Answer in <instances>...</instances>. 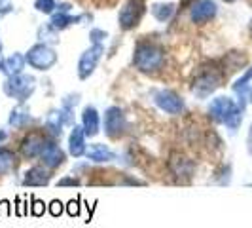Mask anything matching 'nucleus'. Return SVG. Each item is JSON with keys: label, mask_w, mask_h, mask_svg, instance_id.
I'll return each mask as SVG.
<instances>
[{"label": "nucleus", "mask_w": 252, "mask_h": 228, "mask_svg": "<svg viewBox=\"0 0 252 228\" xmlns=\"http://www.w3.org/2000/svg\"><path fill=\"white\" fill-rule=\"evenodd\" d=\"M133 67L144 75H156L165 67V48L161 44L142 38L133 50Z\"/></svg>", "instance_id": "nucleus-1"}, {"label": "nucleus", "mask_w": 252, "mask_h": 228, "mask_svg": "<svg viewBox=\"0 0 252 228\" xmlns=\"http://www.w3.org/2000/svg\"><path fill=\"white\" fill-rule=\"evenodd\" d=\"M222 80H224V75H222L220 69L205 67V69H201L197 75L193 76L189 89H191V93L197 99H207L209 95H213L216 89L222 86Z\"/></svg>", "instance_id": "nucleus-2"}, {"label": "nucleus", "mask_w": 252, "mask_h": 228, "mask_svg": "<svg viewBox=\"0 0 252 228\" xmlns=\"http://www.w3.org/2000/svg\"><path fill=\"white\" fill-rule=\"evenodd\" d=\"M2 89H4V93L8 97L15 99L17 103H25L29 97H32V93L36 89V78L31 75H25V73L6 76Z\"/></svg>", "instance_id": "nucleus-3"}, {"label": "nucleus", "mask_w": 252, "mask_h": 228, "mask_svg": "<svg viewBox=\"0 0 252 228\" xmlns=\"http://www.w3.org/2000/svg\"><path fill=\"white\" fill-rule=\"evenodd\" d=\"M57 59L59 57H57V51L53 50V46L44 44V42H36L25 53L27 65L32 67V69H36V71H42V73L53 69L55 63H57Z\"/></svg>", "instance_id": "nucleus-4"}, {"label": "nucleus", "mask_w": 252, "mask_h": 228, "mask_svg": "<svg viewBox=\"0 0 252 228\" xmlns=\"http://www.w3.org/2000/svg\"><path fill=\"white\" fill-rule=\"evenodd\" d=\"M146 13V2L144 0H126L118 12V25L122 31H135L140 25L142 17Z\"/></svg>", "instance_id": "nucleus-5"}, {"label": "nucleus", "mask_w": 252, "mask_h": 228, "mask_svg": "<svg viewBox=\"0 0 252 228\" xmlns=\"http://www.w3.org/2000/svg\"><path fill=\"white\" fill-rule=\"evenodd\" d=\"M104 133L108 139L118 141L127 133V118L126 113L120 107H108L104 111Z\"/></svg>", "instance_id": "nucleus-6"}, {"label": "nucleus", "mask_w": 252, "mask_h": 228, "mask_svg": "<svg viewBox=\"0 0 252 228\" xmlns=\"http://www.w3.org/2000/svg\"><path fill=\"white\" fill-rule=\"evenodd\" d=\"M102 55H104V44H91L88 50H84V53L80 55V61H78V78L88 80L89 76L95 73Z\"/></svg>", "instance_id": "nucleus-7"}, {"label": "nucleus", "mask_w": 252, "mask_h": 228, "mask_svg": "<svg viewBox=\"0 0 252 228\" xmlns=\"http://www.w3.org/2000/svg\"><path fill=\"white\" fill-rule=\"evenodd\" d=\"M189 21L193 25H207L218 13V4L215 0H195L189 4Z\"/></svg>", "instance_id": "nucleus-8"}, {"label": "nucleus", "mask_w": 252, "mask_h": 228, "mask_svg": "<svg viewBox=\"0 0 252 228\" xmlns=\"http://www.w3.org/2000/svg\"><path fill=\"white\" fill-rule=\"evenodd\" d=\"M154 103L159 107V111H163L167 114H173V116L182 114L184 107H186L184 99L178 95L177 91H173V89H159L154 95Z\"/></svg>", "instance_id": "nucleus-9"}, {"label": "nucleus", "mask_w": 252, "mask_h": 228, "mask_svg": "<svg viewBox=\"0 0 252 228\" xmlns=\"http://www.w3.org/2000/svg\"><path fill=\"white\" fill-rule=\"evenodd\" d=\"M237 107V103L233 101L231 97H227V95H218L215 97L213 101L209 103V116H211V120L216 122V124H224L226 122V118L229 116V113L233 111Z\"/></svg>", "instance_id": "nucleus-10"}, {"label": "nucleus", "mask_w": 252, "mask_h": 228, "mask_svg": "<svg viewBox=\"0 0 252 228\" xmlns=\"http://www.w3.org/2000/svg\"><path fill=\"white\" fill-rule=\"evenodd\" d=\"M38 158L42 160V164L46 165L48 169H55V167H59V165L64 164L66 154H64V151L55 143V141L50 139L48 143H46V147L42 149V152H40Z\"/></svg>", "instance_id": "nucleus-11"}, {"label": "nucleus", "mask_w": 252, "mask_h": 228, "mask_svg": "<svg viewBox=\"0 0 252 228\" xmlns=\"http://www.w3.org/2000/svg\"><path fill=\"white\" fill-rule=\"evenodd\" d=\"M82 127H84L88 137L99 135V131H101V114L93 105L84 107V111H82Z\"/></svg>", "instance_id": "nucleus-12"}, {"label": "nucleus", "mask_w": 252, "mask_h": 228, "mask_svg": "<svg viewBox=\"0 0 252 228\" xmlns=\"http://www.w3.org/2000/svg\"><path fill=\"white\" fill-rule=\"evenodd\" d=\"M86 131L82 126H72V131L68 135V152L70 156L74 158H82L86 156V151H88V145H86Z\"/></svg>", "instance_id": "nucleus-13"}, {"label": "nucleus", "mask_w": 252, "mask_h": 228, "mask_svg": "<svg viewBox=\"0 0 252 228\" xmlns=\"http://www.w3.org/2000/svg\"><path fill=\"white\" fill-rule=\"evenodd\" d=\"M50 139H46L44 135H38V133H31L29 137L23 139L21 143V154L29 158V160H32V158H38L40 156V152L42 149L46 147V143Z\"/></svg>", "instance_id": "nucleus-14"}, {"label": "nucleus", "mask_w": 252, "mask_h": 228, "mask_svg": "<svg viewBox=\"0 0 252 228\" xmlns=\"http://www.w3.org/2000/svg\"><path fill=\"white\" fill-rule=\"evenodd\" d=\"M51 173L48 171V167H42V165H34L31 169L25 171V177H23V185L25 187H46L50 185Z\"/></svg>", "instance_id": "nucleus-15"}, {"label": "nucleus", "mask_w": 252, "mask_h": 228, "mask_svg": "<svg viewBox=\"0 0 252 228\" xmlns=\"http://www.w3.org/2000/svg\"><path fill=\"white\" fill-rule=\"evenodd\" d=\"M86 158L91 160V162H97V164H106V162L116 160L118 154L110 147H106L102 143H95V145H91L88 151H86Z\"/></svg>", "instance_id": "nucleus-16"}, {"label": "nucleus", "mask_w": 252, "mask_h": 228, "mask_svg": "<svg viewBox=\"0 0 252 228\" xmlns=\"http://www.w3.org/2000/svg\"><path fill=\"white\" fill-rule=\"evenodd\" d=\"M177 4L175 2H154L150 6L152 17L159 23H167L173 19V15L177 13Z\"/></svg>", "instance_id": "nucleus-17"}, {"label": "nucleus", "mask_w": 252, "mask_h": 228, "mask_svg": "<svg viewBox=\"0 0 252 228\" xmlns=\"http://www.w3.org/2000/svg\"><path fill=\"white\" fill-rule=\"evenodd\" d=\"M25 55H21L19 51H15L12 55H8V57H4V61H2V67H0V71L4 73L6 76H13V75H21L23 71H25Z\"/></svg>", "instance_id": "nucleus-18"}, {"label": "nucleus", "mask_w": 252, "mask_h": 228, "mask_svg": "<svg viewBox=\"0 0 252 228\" xmlns=\"http://www.w3.org/2000/svg\"><path fill=\"white\" fill-rule=\"evenodd\" d=\"M31 122H32V114H31V111L25 107V103H19L15 109H12L10 118H8V124L12 127H15V129H23V127H27Z\"/></svg>", "instance_id": "nucleus-19"}, {"label": "nucleus", "mask_w": 252, "mask_h": 228, "mask_svg": "<svg viewBox=\"0 0 252 228\" xmlns=\"http://www.w3.org/2000/svg\"><path fill=\"white\" fill-rule=\"evenodd\" d=\"M82 19H84V15H72V13H64V12H55L50 15V23L57 31H64L68 27L78 25Z\"/></svg>", "instance_id": "nucleus-20"}, {"label": "nucleus", "mask_w": 252, "mask_h": 228, "mask_svg": "<svg viewBox=\"0 0 252 228\" xmlns=\"http://www.w3.org/2000/svg\"><path fill=\"white\" fill-rule=\"evenodd\" d=\"M44 126H46V129H50V133L53 137H61L64 127V122L63 118H61V111L59 109H51L50 113L46 114Z\"/></svg>", "instance_id": "nucleus-21"}, {"label": "nucleus", "mask_w": 252, "mask_h": 228, "mask_svg": "<svg viewBox=\"0 0 252 228\" xmlns=\"http://www.w3.org/2000/svg\"><path fill=\"white\" fill-rule=\"evenodd\" d=\"M193 169H195V165L186 156H173V160H171V171L177 177H189L193 173Z\"/></svg>", "instance_id": "nucleus-22"}, {"label": "nucleus", "mask_w": 252, "mask_h": 228, "mask_svg": "<svg viewBox=\"0 0 252 228\" xmlns=\"http://www.w3.org/2000/svg\"><path fill=\"white\" fill-rule=\"evenodd\" d=\"M17 165V156L10 149L0 147V175H8Z\"/></svg>", "instance_id": "nucleus-23"}, {"label": "nucleus", "mask_w": 252, "mask_h": 228, "mask_svg": "<svg viewBox=\"0 0 252 228\" xmlns=\"http://www.w3.org/2000/svg\"><path fill=\"white\" fill-rule=\"evenodd\" d=\"M38 40L44 42V44H57L59 42V31L51 23H44V25L38 27Z\"/></svg>", "instance_id": "nucleus-24"}, {"label": "nucleus", "mask_w": 252, "mask_h": 228, "mask_svg": "<svg viewBox=\"0 0 252 228\" xmlns=\"http://www.w3.org/2000/svg\"><path fill=\"white\" fill-rule=\"evenodd\" d=\"M243 113H245V109H241L239 105L229 113V116L226 118V124L227 127H229V131H237L241 126V122H243Z\"/></svg>", "instance_id": "nucleus-25"}, {"label": "nucleus", "mask_w": 252, "mask_h": 228, "mask_svg": "<svg viewBox=\"0 0 252 228\" xmlns=\"http://www.w3.org/2000/svg\"><path fill=\"white\" fill-rule=\"evenodd\" d=\"M34 8L44 15H51L57 12V0H34Z\"/></svg>", "instance_id": "nucleus-26"}, {"label": "nucleus", "mask_w": 252, "mask_h": 228, "mask_svg": "<svg viewBox=\"0 0 252 228\" xmlns=\"http://www.w3.org/2000/svg\"><path fill=\"white\" fill-rule=\"evenodd\" d=\"M106 38H108V33L102 31V29H91V31H89V40H91V44H104Z\"/></svg>", "instance_id": "nucleus-27"}, {"label": "nucleus", "mask_w": 252, "mask_h": 228, "mask_svg": "<svg viewBox=\"0 0 252 228\" xmlns=\"http://www.w3.org/2000/svg\"><path fill=\"white\" fill-rule=\"evenodd\" d=\"M59 111H61V118H63L64 126H68V127L76 126V122H74V109H70V107H61Z\"/></svg>", "instance_id": "nucleus-28"}, {"label": "nucleus", "mask_w": 252, "mask_h": 228, "mask_svg": "<svg viewBox=\"0 0 252 228\" xmlns=\"http://www.w3.org/2000/svg\"><path fill=\"white\" fill-rule=\"evenodd\" d=\"M13 10H15V6H13V0H0V17H4V15H10Z\"/></svg>", "instance_id": "nucleus-29"}, {"label": "nucleus", "mask_w": 252, "mask_h": 228, "mask_svg": "<svg viewBox=\"0 0 252 228\" xmlns=\"http://www.w3.org/2000/svg\"><path fill=\"white\" fill-rule=\"evenodd\" d=\"M78 103H80V93H70V95H64L63 97V107L74 109Z\"/></svg>", "instance_id": "nucleus-30"}, {"label": "nucleus", "mask_w": 252, "mask_h": 228, "mask_svg": "<svg viewBox=\"0 0 252 228\" xmlns=\"http://www.w3.org/2000/svg\"><path fill=\"white\" fill-rule=\"evenodd\" d=\"M80 185V179L78 177H63V179H59L57 181V187H78Z\"/></svg>", "instance_id": "nucleus-31"}, {"label": "nucleus", "mask_w": 252, "mask_h": 228, "mask_svg": "<svg viewBox=\"0 0 252 228\" xmlns=\"http://www.w3.org/2000/svg\"><path fill=\"white\" fill-rule=\"evenodd\" d=\"M53 207H51V215H61V211H63V207H61V202H53L51 203Z\"/></svg>", "instance_id": "nucleus-32"}, {"label": "nucleus", "mask_w": 252, "mask_h": 228, "mask_svg": "<svg viewBox=\"0 0 252 228\" xmlns=\"http://www.w3.org/2000/svg\"><path fill=\"white\" fill-rule=\"evenodd\" d=\"M78 211H80V209H78V203L70 202V205H68V213H70V215H78Z\"/></svg>", "instance_id": "nucleus-33"}, {"label": "nucleus", "mask_w": 252, "mask_h": 228, "mask_svg": "<svg viewBox=\"0 0 252 228\" xmlns=\"http://www.w3.org/2000/svg\"><path fill=\"white\" fill-rule=\"evenodd\" d=\"M247 149H249V152L252 154V126H251V129H249V137H247Z\"/></svg>", "instance_id": "nucleus-34"}, {"label": "nucleus", "mask_w": 252, "mask_h": 228, "mask_svg": "<svg viewBox=\"0 0 252 228\" xmlns=\"http://www.w3.org/2000/svg\"><path fill=\"white\" fill-rule=\"evenodd\" d=\"M32 213H34V215H40V213H42V203H40V202L34 203V207H32Z\"/></svg>", "instance_id": "nucleus-35"}, {"label": "nucleus", "mask_w": 252, "mask_h": 228, "mask_svg": "<svg viewBox=\"0 0 252 228\" xmlns=\"http://www.w3.org/2000/svg\"><path fill=\"white\" fill-rule=\"evenodd\" d=\"M6 139H8V133H6L4 129H0V145H2V143H4Z\"/></svg>", "instance_id": "nucleus-36"}, {"label": "nucleus", "mask_w": 252, "mask_h": 228, "mask_svg": "<svg viewBox=\"0 0 252 228\" xmlns=\"http://www.w3.org/2000/svg\"><path fill=\"white\" fill-rule=\"evenodd\" d=\"M2 61H4V55H2V42H0V67H2Z\"/></svg>", "instance_id": "nucleus-37"}, {"label": "nucleus", "mask_w": 252, "mask_h": 228, "mask_svg": "<svg viewBox=\"0 0 252 228\" xmlns=\"http://www.w3.org/2000/svg\"><path fill=\"white\" fill-rule=\"evenodd\" d=\"M249 99H251V103H252V86H251V89H249Z\"/></svg>", "instance_id": "nucleus-38"}, {"label": "nucleus", "mask_w": 252, "mask_h": 228, "mask_svg": "<svg viewBox=\"0 0 252 228\" xmlns=\"http://www.w3.org/2000/svg\"><path fill=\"white\" fill-rule=\"evenodd\" d=\"M224 2H227V4H231V2H235V0H224Z\"/></svg>", "instance_id": "nucleus-39"}, {"label": "nucleus", "mask_w": 252, "mask_h": 228, "mask_svg": "<svg viewBox=\"0 0 252 228\" xmlns=\"http://www.w3.org/2000/svg\"><path fill=\"white\" fill-rule=\"evenodd\" d=\"M251 31H252V21H251Z\"/></svg>", "instance_id": "nucleus-40"}]
</instances>
